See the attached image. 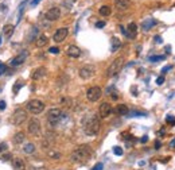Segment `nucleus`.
Masks as SVG:
<instances>
[{"label": "nucleus", "mask_w": 175, "mask_h": 170, "mask_svg": "<svg viewBox=\"0 0 175 170\" xmlns=\"http://www.w3.org/2000/svg\"><path fill=\"white\" fill-rule=\"evenodd\" d=\"M15 31V26L14 25H6L3 27V35L6 38H11L12 37V34Z\"/></svg>", "instance_id": "nucleus-18"}, {"label": "nucleus", "mask_w": 175, "mask_h": 170, "mask_svg": "<svg viewBox=\"0 0 175 170\" xmlns=\"http://www.w3.org/2000/svg\"><path fill=\"white\" fill-rule=\"evenodd\" d=\"M47 155L51 158V159H59V158H61V154L58 153V151H55V150H49Z\"/></svg>", "instance_id": "nucleus-27"}, {"label": "nucleus", "mask_w": 175, "mask_h": 170, "mask_svg": "<svg viewBox=\"0 0 175 170\" xmlns=\"http://www.w3.org/2000/svg\"><path fill=\"white\" fill-rule=\"evenodd\" d=\"M12 166H14V170H24L26 169L24 161L20 159V158H15L12 162Z\"/></svg>", "instance_id": "nucleus-19"}, {"label": "nucleus", "mask_w": 175, "mask_h": 170, "mask_svg": "<svg viewBox=\"0 0 175 170\" xmlns=\"http://www.w3.org/2000/svg\"><path fill=\"white\" fill-rule=\"evenodd\" d=\"M121 33H123L125 37L129 38V39H133V38L136 37V34H138V26H136V23L132 22V23H129V25H128L127 30L121 27Z\"/></svg>", "instance_id": "nucleus-11"}, {"label": "nucleus", "mask_w": 175, "mask_h": 170, "mask_svg": "<svg viewBox=\"0 0 175 170\" xmlns=\"http://www.w3.org/2000/svg\"><path fill=\"white\" fill-rule=\"evenodd\" d=\"M66 54H68L70 58H78V57H81V49L77 47V46H74V45H72L68 47V50H66Z\"/></svg>", "instance_id": "nucleus-16"}, {"label": "nucleus", "mask_w": 175, "mask_h": 170, "mask_svg": "<svg viewBox=\"0 0 175 170\" xmlns=\"http://www.w3.org/2000/svg\"><path fill=\"white\" fill-rule=\"evenodd\" d=\"M131 0H116L115 2V7L117 11H127L128 8H131Z\"/></svg>", "instance_id": "nucleus-15"}, {"label": "nucleus", "mask_w": 175, "mask_h": 170, "mask_svg": "<svg viewBox=\"0 0 175 170\" xmlns=\"http://www.w3.org/2000/svg\"><path fill=\"white\" fill-rule=\"evenodd\" d=\"M94 73H96V69H94L93 65H85V66H82L80 69L78 74H80V77L82 80H89V78H92V77L94 76Z\"/></svg>", "instance_id": "nucleus-8"}, {"label": "nucleus", "mask_w": 175, "mask_h": 170, "mask_svg": "<svg viewBox=\"0 0 175 170\" xmlns=\"http://www.w3.org/2000/svg\"><path fill=\"white\" fill-rule=\"evenodd\" d=\"M6 107H7V104H6L4 100H0V111L6 110Z\"/></svg>", "instance_id": "nucleus-36"}, {"label": "nucleus", "mask_w": 175, "mask_h": 170, "mask_svg": "<svg viewBox=\"0 0 175 170\" xmlns=\"http://www.w3.org/2000/svg\"><path fill=\"white\" fill-rule=\"evenodd\" d=\"M47 42H49V38H47V35H45V34H41L39 37L37 38V46L38 47H45L46 45H47Z\"/></svg>", "instance_id": "nucleus-20"}, {"label": "nucleus", "mask_w": 175, "mask_h": 170, "mask_svg": "<svg viewBox=\"0 0 175 170\" xmlns=\"http://www.w3.org/2000/svg\"><path fill=\"white\" fill-rule=\"evenodd\" d=\"M49 51L51 54H58V53H59V49H58V47H50Z\"/></svg>", "instance_id": "nucleus-35"}, {"label": "nucleus", "mask_w": 175, "mask_h": 170, "mask_svg": "<svg viewBox=\"0 0 175 170\" xmlns=\"http://www.w3.org/2000/svg\"><path fill=\"white\" fill-rule=\"evenodd\" d=\"M163 83H164V76L158 77V78H156V84H158V85H162Z\"/></svg>", "instance_id": "nucleus-34"}, {"label": "nucleus", "mask_w": 175, "mask_h": 170, "mask_svg": "<svg viewBox=\"0 0 175 170\" xmlns=\"http://www.w3.org/2000/svg\"><path fill=\"white\" fill-rule=\"evenodd\" d=\"M160 146H162V145H160V142H159V141L155 142V149H156V150H158L159 147H160Z\"/></svg>", "instance_id": "nucleus-45"}, {"label": "nucleus", "mask_w": 175, "mask_h": 170, "mask_svg": "<svg viewBox=\"0 0 175 170\" xmlns=\"http://www.w3.org/2000/svg\"><path fill=\"white\" fill-rule=\"evenodd\" d=\"M121 47V41L119 39V38H112V46H111V51L112 53H115V51H117V50Z\"/></svg>", "instance_id": "nucleus-23"}, {"label": "nucleus", "mask_w": 175, "mask_h": 170, "mask_svg": "<svg viewBox=\"0 0 175 170\" xmlns=\"http://www.w3.org/2000/svg\"><path fill=\"white\" fill-rule=\"evenodd\" d=\"M156 20H155V19H148V20H146V22H143V30H146V31H147V30H150L151 29V27H154L155 25H156Z\"/></svg>", "instance_id": "nucleus-25"}, {"label": "nucleus", "mask_w": 175, "mask_h": 170, "mask_svg": "<svg viewBox=\"0 0 175 170\" xmlns=\"http://www.w3.org/2000/svg\"><path fill=\"white\" fill-rule=\"evenodd\" d=\"M112 112H113V110H112V105L109 103H101V105L98 108V114L101 119H107Z\"/></svg>", "instance_id": "nucleus-13"}, {"label": "nucleus", "mask_w": 175, "mask_h": 170, "mask_svg": "<svg viewBox=\"0 0 175 170\" xmlns=\"http://www.w3.org/2000/svg\"><path fill=\"white\" fill-rule=\"evenodd\" d=\"M45 110V103L41 101V100H31V101H28V104H27V111L31 112L33 115H39L42 114Z\"/></svg>", "instance_id": "nucleus-5"}, {"label": "nucleus", "mask_w": 175, "mask_h": 170, "mask_svg": "<svg viewBox=\"0 0 175 170\" xmlns=\"http://www.w3.org/2000/svg\"><path fill=\"white\" fill-rule=\"evenodd\" d=\"M104 26H105V22H97V23H96V27H97V29H103Z\"/></svg>", "instance_id": "nucleus-39"}, {"label": "nucleus", "mask_w": 175, "mask_h": 170, "mask_svg": "<svg viewBox=\"0 0 175 170\" xmlns=\"http://www.w3.org/2000/svg\"><path fill=\"white\" fill-rule=\"evenodd\" d=\"M6 70H7V66H6V65L3 64V62H0V76L4 74Z\"/></svg>", "instance_id": "nucleus-31"}, {"label": "nucleus", "mask_w": 175, "mask_h": 170, "mask_svg": "<svg viewBox=\"0 0 175 170\" xmlns=\"http://www.w3.org/2000/svg\"><path fill=\"white\" fill-rule=\"evenodd\" d=\"M74 2H76V0H66V2H65V6L68 7V8H70V6H72Z\"/></svg>", "instance_id": "nucleus-38"}, {"label": "nucleus", "mask_w": 175, "mask_h": 170, "mask_svg": "<svg viewBox=\"0 0 175 170\" xmlns=\"http://www.w3.org/2000/svg\"><path fill=\"white\" fill-rule=\"evenodd\" d=\"M69 34V30L66 29V27H61V29H58L55 33H54L53 35V41L57 42V43H61V42H63L66 39V37H68Z\"/></svg>", "instance_id": "nucleus-10"}, {"label": "nucleus", "mask_w": 175, "mask_h": 170, "mask_svg": "<svg viewBox=\"0 0 175 170\" xmlns=\"http://www.w3.org/2000/svg\"><path fill=\"white\" fill-rule=\"evenodd\" d=\"M92 147L89 145H82L78 146L74 151L72 153V161L73 162H78V163H84V162L89 161V158L92 157Z\"/></svg>", "instance_id": "nucleus-1"}, {"label": "nucleus", "mask_w": 175, "mask_h": 170, "mask_svg": "<svg viewBox=\"0 0 175 170\" xmlns=\"http://www.w3.org/2000/svg\"><path fill=\"white\" fill-rule=\"evenodd\" d=\"M39 2H41V0H33V2H31V4H33V6H37Z\"/></svg>", "instance_id": "nucleus-47"}, {"label": "nucleus", "mask_w": 175, "mask_h": 170, "mask_svg": "<svg viewBox=\"0 0 175 170\" xmlns=\"http://www.w3.org/2000/svg\"><path fill=\"white\" fill-rule=\"evenodd\" d=\"M23 151L26 154H33L35 151V145L34 143H26L23 146Z\"/></svg>", "instance_id": "nucleus-26"}, {"label": "nucleus", "mask_w": 175, "mask_h": 170, "mask_svg": "<svg viewBox=\"0 0 175 170\" xmlns=\"http://www.w3.org/2000/svg\"><path fill=\"white\" fill-rule=\"evenodd\" d=\"M101 128V123H100V118L98 116H92L89 118V120L85 123L84 126V131L85 134L89 135V136H93V135H97L98 134V131Z\"/></svg>", "instance_id": "nucleus-2"}, {"label": "nucleus", "mask_w": 175, "mask_h": 170, "mask_svg": "<svg viewBox=\"0 0 175 170\" xmlns=\"http://www.w3.org/2000/svg\"><path fill=\"white\" fill-rule=\"evenodd\" d=\"M163 58H164V57H163V56H154V57H150V61H152V62H154V61H159V60H163Z\"/></svg>", "instance_id": "nucleus-32"}, {"label": "nucleus", "mask_w": 175, "mask_h": 170, "mask_svg": "<svg viewBox=\"0 0 175 170\" xmlns=\"http://www.w3.org/2000/svg\"><path fill=\"white\" fill-rule=\"evenodd\" d=\"M147 141H148V136H147V135H144V136H142V139H140V142H142V143H146Z\"/></svg>", "instance_id": "nucleus-40"}, {"label": "nucleus", "mask_w": 175, "mask_h": 170, "mask_svg": "<svg viewBox=\"0 0 175 170\" xmlns=\"http://www.w3.org/2000/svg\"><path fill=\"white\" fill-rule=\"evenodd\" d=\"M7 150V143H0V153H4Z\"/></svg>", "instance_id": "nucleus-37"}, {"label": "nucleus", "mask_w": 175, "mask_h": 170, "mask_svg": "<svg viewBox=\"0 0 175 170\" xmlns=\"http://www.w3.org/2000/svg\"><path fill=\"white\" fill-rule=\"evenodd\" d=\"M27 57H28V51L27 50H22L18 56H15L12 60H11V66H20L23 62H26Z\"/></svg>", "instance_id": "nucleus-9"}, {"label": "nucleus", "mask_w": 175, "mask_h": 170, "mask_svg": "<svg viewBox=\"0 0 175 170\" xmlns=\"http://www.w3.org/2000/svg\"><path fill=\"white\" fill-rule=\"evenodd\" d=\"M23 87V84H22V81H18V83L16 84H15L14 85V88H12V91H14V93L15 95H16L18 93V92H19V89H20V88Z\"/></svg>", "instance_id": "nucleus-28"}, {"label": "nucleus", "mask_w": 175, "mask_h": 170, "mask_svg": "<svg viewBox=\"0 0 175 170\" xmlns=\"http://www.w3.org/2000/svg\"><path fill=\"white\" fill-rule=\"evenodd\" d=\"M103 169H104V165L101 163V162H98V163L94 165V168H93L92 170H103Z\"/></svg>", "instance_id": "nucleus-33"}, {"label": "nucleus", "mask_w": 175, "mask_h": 170, "mask_svg": "<svg viewBox=\"0 0 175 170\" xmlns=\"http://www.w3.org/2000/svg\"><path fill=\"white\" fill-rule=\"evenodd\" d=\"M123 66H124V58L123 57H119V58H116L113 62L109 65V68H108V70H107V76L108 77H115L116 74L120 73Z\"/></svg>", "instance_id": "nucleus-4"}, {"label": "nucleus", "mask_w": 175, "mask_h": 170, "mask_svg": "<svg viewBox=\"0 0 175 170\" xmlns=\"http://www.w3.org/2000/svg\"><path fill=\"white\" fill-rule=\"evenodd\" d=\"M155 42H156V43H162V38L160 37H155Z\"/></svg>", "instance_id": "nucleus-44"}, {"label": "nucleus", "mask_w": 175, "mask_h": 170, "mask_svg": "<svg viewBox=\"0 0 175 170\" xmlns=\"http://www.w3.org/2000/svg\"><path fill=\"white\" fill-rule=\"evenodd\" d=\"M46 73H47V70H46V68L43 66H41V68H38V69H35V70L33 72V80H41V78H43V77L46 76Z\"/></svg>", "instance_id": "nucleus-17"}, {"label": "nucleus", "mask_w": 175, "mask_h": 170, "mask_svg": "<svg viewBox=\"0 0 175 170\" xmlns=\"http://www.w3.org/2000/svg\"><path fill=\"white\" fill-rule=\"evenodd\" d=\"M115 112H116L117 115H120V116H124V115H128L129 110H128V107L125 105V104H120V105L116 107Z\"/></svg>", "instance_id": "nucleus-22"}, {"label": "nucleus", "mask_w": 175, "mask_h": 170, "mask_svg": "<svg viewBox=\"0 0 175 170\" xmlns=\"http://www.w3.org/2000/svg\"><path fill=\"white\" fill-rule=\"evenodd\" d=\"M170 147H171V149H175V138L170 142Z\"/></svg>", "instance_id": "nucleus-42"}, {"label": "nucleus", "mask_w": 175, "mask_h": 170, "mask_svg": "<svg viewBox=\"0 0 175 170\" xmlns=\"http://www.w3.org/2000/svg\"><path fill=\"white\" fill-rule=\"evenodd\" d=\"M113 153L116 154V155L120 157V155H123V149H121V147H115V149H113Z\"/></svg>", "instance_id": "nucleus-30"}, {"label": "nucleus", "mask_w": 175, "mask_h": 170, "mask_svg": "<svg viewBox=\"0 0 175 170\" xmlns=\"http://www.w3.org/2000/svg\"><path fill=\"white\" fill-rule=\"evenodd\" d=\"M111 96H112V99H113V100H117V99H119V96H117V93H116V92H113V93H112Z\"/></svg>", "instance_id": "nucleus-43"}, {"label": "nucleus", "mask_w": 175, "mask_h": 170, "mask_svg": "<svg viewBox=\"0 0 175 170\" xmlns=\"http://www.w3.org/2000/svg\"><path fill=\"white\" fill-rule=\"evenodd\" d=\"M27 116H28V114H27L26 110H23V108H18V110H15V112L12 114V119H11V122H12L15 126H20V124H23V123L26 122Z\"/></svg>", "instance_id": "nucleus-6"}, {"label": "nucleus", "mask_w": 175, "mask_h": 170, "mask_svg": "<svg viewBox=\"0 0 175 170\" xmlns=\"http://www.w3.org/2000/svg\"><path fill=\"white\" fill-rule=\"evenodd\" d=\"M98 12H100L101 16H109V15L112 14V8H111L109 6H103L98 10Z\"/></svg>", "instance_id": "nucleus-24"}, {"label": "nucleus", "mask_w": 175, "mask_h": 170, "mask_svg": "<svg viewBox=\"0 0 175 170\" xmlns=\"http://www.w3.org/2000/svg\"><path fill=\"white\" fill-rule=\"evenodd\" d=\"M101 96H103V91H101L100 87H92V88H89L88 92H86V99L92 103L100 100Z\"/></svg>", "instance_id": "nucleus-7"}, {"label": "nucleus", "mask_w": 175, "mask_h": 170, "mask_svg": "<svg viewBox=\"0 0 175 170\" xmlns=\"http://www.w3.org/2000/svg\"><path fill=\"white\" fill-rule=\"evenodd\" d=\"M170 69H171V65H170V66H166V68H163V70H162V73H166L167 70H170Z\"/></svg>", "instance_id": "nucleus-46"}, {"label": "nucleus", "mask_w": 175, "mask_h": 170, "mask_svg": "<svg viewBox=\"0 0 175 170\" xmlns=\"http://www.w3.org/2000/svg\"><path fill=\"white\" fill-rule=\"evenodd\" d=\"M59 16H61V10L58 8V7H53V8H50L47 12H46V15H45V18L47 19V20H50V22L58 20Z\"/></svg>", "instance_id": "nucleus-14"}, {"label": "nucleus", "mask_w": 175, "mask_h": 170, "mask_svg": "<svg viewBox=\"0 0 175 170\" xmlns=\"http://www.w3.org/2000/svg\"><path fill=\"white\" fill-rule=\"evenodd\" d=\"M62 116H63V114H62V111L59 108H51L49 112H47V122L49 124L51 127H55L58 123L62 120Z\"/></svg>", "instance_id": "nucleus-3"}, {"label": "nucleus", "mask_w": 175, "mask_h": 170, "mask_svg": "<svg viewBox=\"0 0 175 170\" xmlns=\"http://www.w3.org/2000/svg\"><path fill=\"white\" fill-rule=\"evenodd\" d=\"M166 122L168 123V124H171V126H175V118L173 116V115H168L167 119H166Z\"/></svg>", "instance_id": "nucleus-29"}, {"label": "nucleus", "mask_w": 175, "mask_h": 170, "mask_svg": "<svg viewBox=\"0 0 175 170\" xmlns=\"http://www.w3.org/2000/svg\"><path fill=\"white\" fill-rule=\"evenodd\" d=\"M11 159V154H6V155H3V161H8Z\"/></svg>", "instance_id": "nucleus-41"}, {"label": "nucleus", "mask_w": 175, "mask_h": 170, "mask_svg": "<svg viewBox=\"0 0 175 170\" xmlns=\"http://www.w3.org/2000/svg\"><path fill=\"white\" fill-rule=\"evenodd\" d=\"M28 132L31 135H39L41 134V122L37 118L31 119L28 122Z\"/></svg>", "instance_id": "nucleus-12"}, {"label": "nucleus", "mask_w": 175, "mask_h": 170, "mask_svg": "<svg viewBox=\"0 0 175 170\" xmlns=\"http://www.w3.org/2000/svg\"><path fill=\"white\" fill-rule=\"evenodd\" d=\"M24 141H26V134L22 132V131H19V132H16L14 135V143L15 145H20Z\"/></svg>", "instance_id": "nucleus-21"}]
</instances>
